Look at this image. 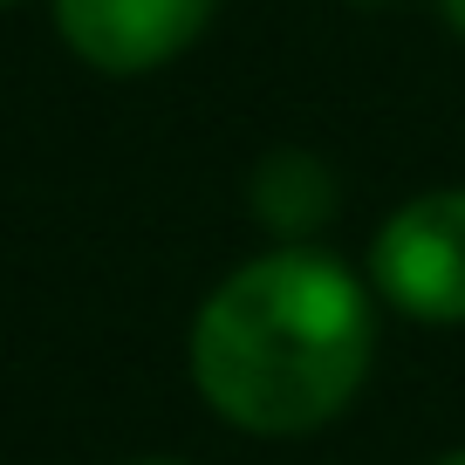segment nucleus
<instances>
[{
	"mask_svg": "<svg viewBox=\"0 0 465 465\" xmlns=\"http://www.w3.org/2000/svg\"><path fill=\"white\" fill-rule=\"evenodd\" d=\"M438 465H465V445H459V451H445V459H438Z\"/></svg>",
	"mask_w": 465,
	"mask_h": 465,
	"instance_id": "6",
	"label": "nucleus"
},
{
	"mask_svg": "<svg viewBox=\"0 0 465 465\" xmlns=\"http://www.w3.org/2000/svg\"><path fill=\"white\" fill-rule=\"evenodd\" d=\"M370 288L411 322H465V185L404 199L370 240Z\"/></svg>",
	"mask_w": 465,
	"mask_h": 465,
	"instance_id": "2",
	"label": "nucleus"
},
{
	"mask_svg": "<svg viewBox=\"0 0 465 465\" xmlns=\"http://www.w3.org/2000/svg\"><path fill=\"white\" fill-rule=\"evenodd\" d=\"M370 370V288L308 240L232 267L192 322V383L205 411L253 438H308L335 424L363 397Z\"/></svg>",
	"mask_w": 465,
	"mask_h": 465,
	"instance_id": "1",
	"label": "nucleus"
},
{
	"mask_svg": "<svg viewBox=\"0 0 465 465\" xmlns=\"http://www.w3.org/2000/svg\"><path fill=\"white\" fill-rule=\"evenodd\" d=\"M253 213H261L288 247H294V240H308V232L335 213L329 164L308 158V151H267L261 172H253Z\"/></svg>",
	"mask_w": 465,
	"mask_h": 465,
	"instance_id": "4",
	"label": "nucleus"
},
{
	"mask_svg": "<svg viewBox=\"0 0 465 465\" xmlns=\"http://www.w3.org/2000/svg\"><path fill=\"white\" fill-rule=\"evenodd\" d=\"M445 21H451L459 35H465V0H445Z\"/></svg>",
	"mask_w": 465,
	"mask_h": 465,
	"instance_id": "5",
	"label": "nucleus"
},
{
	"mask_svg": "<svg viewBox=\"0 0 465 465\" xmlns=\"http://www.w3.org/2000/svg\"><path fill=\"white\" fill-rule=\"evenodd\" d=\"M213 15L219 0H55L62 42L103 75H151L178 62Z\"/></svg>",
	"mask_w": 465,
	"mask_h": 465,
	"instance_id": "3",
	"label": "nucleus"
},
{
	"mask_svg": "<svg viewBox=\"0 0 465 465\" xmlns=\"http://www.w3.org/2000/svg\"><path fill=\"white\" fill-rule=\"evenodd\" d=\"M131 465H185V459H131Z\"/></svg>",
	"mask_w": 465,
	"mask_h": 465,
	"instance_id": "7",
	"label": "nucleus"
}]
</instances>
